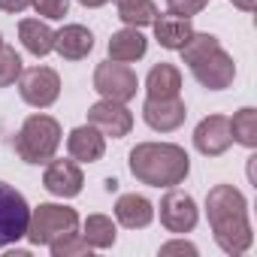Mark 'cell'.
I'll return each instance as SVG.
<instances>
[{
    "mask_svg": "<svg viewBox=\"0 0 257 257\" xmlns=\"http://www.w3.org/2000/svg\"><path fill=\"white\" fill-rule=\"evenodd\" d=\"M206 218L224 254H245L254 242L248 221V200L233 185H215L206 194Z\"/></svg>",
    "mask_w": 257,
    "mask_h": 257,
    "instance_id": "1",
    "label": "cell"
},
{
    "mask_svg": "<svg viewBox=\"0 0 257 257\" xmlns=\"http://www.w3.org/2000/svg\"><path fill=\"white\" fill-rule=\"evenodd\" d=\"M134 179L149 188H176L191 173V158L176 143H140L127 155Z\"/></svg>",
    "mask_w": 257,
    "mask_h": 257,
    "instance_id": "2",
    "label": "cell"
},
{
    "mask_svg": "<svg viewBox=\"0 0 257 257\" xmlns=\"http://www.w3.org/2000/svg\"><path fill=\"white\" fill-rule=\"evenodd\" d=\"M182 52V61L188 64L191 76L209 88V91H224L233 85L236 79V64L233 58L224 52V46L218 43V37L212 34H191V40L179 49Z\"/></svg>",
    "mask_w": 257,
    "mask_h": 257,
    "instance_id": "3",
    "label": "cell"
},
{
    "mask_svg": "<svg viewBox=\"0 0 257 257\" xmlns=\"http://www.w3.org/2000/svg\"><path fill=\"white\" fill-rule=\"evenodd\" d=\"M61 146V124L52 115H31L25 118L22 131L16 137V152L25 164H49Z\"/></svg>",
    "mask_w": 257,
    "mask_h": 257,
    "instance_id": "4",
    "label": "cell"
},
{
    "mask_svg": "<svg viewBox=\"0 0 257 257\" xmlns=\"http://www.w3.org/2000/svg\"><path fill=\"white\" fill-rule=\"evenodd\" d=\"M79 230V212L70 206H58V203H40L37 209H31V221H28V242L31 245H52L55 239H61L64 233Z\"/></svg>",
    "mask_w": 257,
    "mask_h": 257,
    "instance_id": "5",
    "label": "cell"
},
{
    "mask_svg": "<svg viewBox=\"0 0 257 257\" xmlns=\"http://www.w3.org/2000/svg\"><path fill=\"white\" fill-rule=\"evenodd\" d=\"M31 221L28 200L7 182H0V251L10 248L13 242L25 239Z\"/></svg>",
    "mask_w": 257,
    "mask_h": 257,
    "instance_id": "6",
    "label": "cell"
},
{
    "mask_svg": "<svg viewBox=\"0 0 257 257\" xmlns=\"http://www.w3.org/2000/svg\"><path fill=\"white\" fill-rule=\"evenodd\" d=\"M137 88H140V79L131 70V64H121V61L97 64V70H94V91L100 97L127 103V100L137 97Z\"/></svg>",
    "mask_w": 257,
    "mask_h": 257,
    "instance_id": "7",
    "label": "cell"
},
{
    "mask_svg": "<svg viewBox=\"0 0 257 257\" xmlns=\"http://www.w3.org/2000/svg\"><path fill=\"white\" fill-rule=\"evenodd\" d=\"M19 94L34 109H49L61 94V76L52 67H31L19 76Z\"/></svg>",
    "mask_w": 257,
    "mask_h": 257,
    "instance_id": "8",
    "label": "cell"
},
{
    "mask_svg": "<svg viewBox=\"0 0 257 257\" xmlns=\"http://www.w3.org/2000/svg\"><path fill=\"white\" fill-rule=\"evenodd\" d=\"M88 124L97 127L103 137H112V140H121L134 131V112L127 109L124 103L118 100H97L91 109H88Z\"/></svg>",
    "mask_w": 257,
    "mask_h": 257,
    "instance_id": "9",
    "label": "cell"
},
{
    "mask_svg": "<svg viewBox=\"0 0 257 257\" xmlns=\"http://www.w3.org/2000/svg\"><path fill=\"white\" fill-rule=\"evenodd\" d=\"M200 221V212H197V203L191 194L185 191H176L170 188L161 200V224L170 230V233H191Z\"/></svg>",
    "mask_w": 257,
    "mask_h": 257,
    "instance_id": "10",
    "label": "cell"
},
{
    "mask_svg": "<svg viewBox=\"0 0 257 257\" xmlns=\"http://www.w3.org/2000/svg\"><path fill=\"white\" fill-rule=\"evenodd\" d=\"M143 118L152 131L158 134H173L185 124L188 118V109H185V100L182 97H146L143 103Z\"/></svg>",
    "mask_w": 257,
    "mask_h": 257,
    "instance_id": "11",
    "label": "cell"
},
{
    "mask_svg": "<svg viewBox=\"0 0 257 257\" xmlns=\"http://www.w3.org/2000/svg\"><path fill=\"white\" fill-rule=\"evenodd\" d=\"M233 146V134H230V118L227 115H206L197 127H194V149L206 158H218Z\"/></svg>",
    "mask_w": 257,
    "mask_h": 257,
    "instance_id": "12",
    "label": "cell"
},
{
    "mask_svg": "<svg viewBox=\"0 0 257 257\" xmlns=\"http://www.w3.org/2000/svg\"><path fill=\"white\" fill-rule=\"evenodd\" d=\"M82 185H85V176H82V167L76 161H55V158L49 161V167L43 173V188L52 197H61V200L79 197Z\"/></svg>",
    "mask_w": 257,
    "mask_h": 257,
    "instance_id": "13",
    "label": "cell"
},
{
    "mask_svg": "<svg viewBox=\"0 0 257 257\" xmlns=\"http://www.w3.org/2000/svg\"><path fill=\"white\" fill-rule=\"evenodd\" d=\"M67 152L76 164H97L106 155V137L91 124L73 127L70 137H67Z\"/></svg>",
    "mask_w": 257,
    "mask_h": 257,
    "instance_id": "14",
    "label": "cell"
},
{
    "mask_svg": "<svg viewBox=\"0 0 257 257\" xmlns=\"http://www.w3.org/2000/svg\"><path fill=\"white\" fill-rule=\"evenodd\" d=\"M115 221L127 230H143L155 221V206L143 194H121L115 200Z\"/></svg>",
    "mask_w": 257,
    "mask_h": 257,
    "instance_id": "15",
    "label": "cell"
},
{
    "mask_svg": "<svg viewBox=\"0 0 257 257\" xmlns=\"http://www.w3.org/2000/svg\"><path fill=\"white\" fill-rule=\"evenodd\" d=\"M94 49V34L85 25H64L55 34V52L64 61H82Z\"/></svg>",
    "mask_w": 257,
    "mask_h": 257,
    "instance_id": "16",
    "label": "cell"
},
{
    "mask_svg": "<svg viewBox=\"0 0 257 257\" xmlns=\"http://www.w3.org/2000/svg\"><path fill=\"white\" fill-rule=\"evenodd\" d=\"M146 52H149V40L143 37L140 28H121L109 40V61L134 64V61L146 58Z\"/></svg>",
    "mask_w": 257,
    "mask_h": 257,
    "instance_id": "17",
    "label": "cell"
},
{
    "mask_svg": "<svg viewBox=\"0 0 257 257\" xmlns=\"http://www.w3.org/2000/svg\"><path fill=\"white\" fill-rule=\"evenodd\" d=\"M152 28H155V40L164 49H170V52H179L191 40V34H194L191 19H182V16H173V13H167V16L158 13V19H155Z\"/></svg>",
    "mask_w": 257,
    "mask_h": 257,
    "instance_id": "18",
    "label": "cell"
},
{
    "mask_svg": "<svg viewBox=\"0 0 257 257\" xmlns=\"http://www.w3.org/2000/svg\"><path fill=\"white\" fill-rule=\"evenodd\" d=\"M19 40L34 58H46L49 52H55V31L40 19H22L19 22Z\"/></svg>",
    "mask_w": 257,
    "mask_h": 257,
    "instance_id": "19",
    "label": "cell"
},
{
    "mask_svg": "<svg viewBox=\"0 0 257 257\" xmlns=\"http://www.w3.org/2000/svg\"><path fill=\"white\" fill-rule=\"evenodd\" d=\"M146 94L149 97H179L182 94V70L176 64H155L146 76Z\"/></svg>",
    "mask_w": 257,
    "mask_h": 257,
    "instance_id": "20",
    "label": "cell"
},
{
    "mask_svg": "<svg viewBox=\"0 0 257 257\" xmlns=\"http://www.w3.org/2000/svg\"><path fill=\"white\" fill-rule=\"evenodd\" d=\"M82 236H85V242H88L91 248L106 251V248L115 245L118 230H115V224H112L109 215H88V221H85V233H82Z\"/></svg>",
    "mask_w": 257,
    "mask_h": 257,
    "instance_id": "21",
    "label": "cell"
},
{
    "mask_svg": "<svg viewBox=\"0 0 257 257\" xmlns=\"http://www.w3.org/2000/svg\"><path fill=\"white\" fill-rule=\"evenodd\" d=\"M230 134L233 143L245 146V149H257V109L245 106L230 118Z\"/></svg>",
    "mask_w": 257,
    "mask_h": 257,
    "instance_id": "22",
    "label": "cell"
},
{
    "mask_svg": "<svg viewBox=\"0 0 257 257\" xmlns=\"http://www.w3.org/2000/svg\"><path fill=\"white\" fill-rule=\"evenodd\" d=\"M118 19L127 28H149L158 19V4H155V0H137V4L118 7Z\"/></svg>",
    "mask_w": 257,
    "mask_h": 257,
    "instance_id": "23",
    "label": "cell"
},
{
    "mask_svg": "<svg viewBox=\"0 0 257 257\" xmlns=\"http://www.w3.org/2000/svg\"><path fill=\"white\" fill-rule=\"evenodd\" d=\"M49 251H52V257H85V254H91V245L85 242V236L82 233H64L61 239H55L52 245H49Z\"/></svg>",
    "mask_w": 257,
    "mask_h": 257,
    "instance_id": "24",
    "label": "cell"
},
{
    "mask_svg": "<svg viewBox=\"0 0 257 257\" xmlns=\"http://www.w3.org/2000/svg\"><path fill=\"white\" fill-rule=\"evenodd\" d=\"M22 76V58L13 46H4L0 43V88H10L16 85Z\"/></svg>",
    "mask_w": 257,
    "mask_h": 257,
    "instance_id": "25",
    "label": "cell"
},
{
    "mask_svg": "<svg viewBox=\"0 0 257 257\" xmlns=\"http://www.w3.org/2000/svg\"><path fill=\"white\" fill-rule=\"evenodd\" d=\"M31 7H34V10H37V16H43L46 22H58V19H64V16H67L70 0H34Z\"/></svg>",
    "mask_w": 257,
    "mask_h": 257,
    "instance_id": "26",
    "label": "cell"
},
{
    "mask_svg": "<svg viewBox=\"0 0 257 257\" xmlns=\"http://www.w3.org/2000/svg\"><path fill=\"white\" fill-rule=\"evenodd\" d=\"M209 0H167V10L173 16H182V19H194L206 10Z\"/></svg>",
    "mask_w": 257,
    "mask_h": 257,
    "instance_id": "27",
    "label": "cell"
},
{
    "mask_svg": "<svg viewBox=\"0 0 257 257\" xmlns=\"http://www.w3.org/2000/svg\"><path fill=\"white\" fill-rule=\"evenodd\" d=\"M161 254L164 257H170V254H197V245H191V242H185V239H173V242H167V245H161Z\"/></svg>",
    "mask_w": 257,
    "mask_h": 257,
    "instance_id": "28",
    "label": "cell"
},
{
    "mask_svg": "<svg viewBox=\"0 0 257 257\" xmlns=\"http://www.w3.org/2000/svg\"><path fill=\"white\" fill-rule=\"evenodd\" d=\"M31 4H34V0H0V10H4V13H13V16H19V13H25Z\"/></svg>",
    "mask_w": 257,
    "mask_h": 257,
    "instance_id": "29",
    "label": "cell"
},
{
    "mask_svg": "<svg viewBox=\"0 0 257 257\" xmlns=\"http://www.w3.org/2000/svg\"><path fill=\"white\" fill-rule=\"evenodd\" d=\"M254 4H257V0H233V7L242 10V13H254Z\"/></svg>",
    "mask_w": 257,
    "mask_h": 257,
    "instance_id": "30",
    "label": "cell"
},
{
    "mask_svg": "<svg viewBox=\"0 0 257 257\" xmlns=\"http://www.w3.org/2000/svg\"><path fill=\"white\" fill-rule=\"evenodd\" d=\"M79 4H82V7H88V10H97V7H106L109 0H79Z\"/></svg>",
    "mask_w": 257,
    "mask_h": 257,
    "instance_id": "31",
    "label": "cell"
},
{
    "mask_svg": "<svg viewBox=\"0 0 257 257\" xmlns=\"http://www.w3.org/2000/svg\"><path fill=\"white\" fill-rule=\"evenodd\" d=\"M115 188H118V182H115V179H106V191H109V194H112V191H115Z\"/></svg>",
    "mask_w": 257,
    "mask_h": 257,
    "instance_id": "32",
    "label": "cell"
},
{
    "mask_svg": "<svg viewBox=\"0 0 257 257\" xmlns=\"http://www.w3.org/2000/svg\"><path fill=\"white\" fill-rule=\"evenodd\" d=\"M127 4H137V0H115V7H127Z\"/></svg>",
    "mask_w": 257,
    "mask_h": 257,
    "instance_id": "33",
    "label": "cell"
},
{
    "mask_svg": "<svg viewBox=\"0 0 257 257\" xmlns=\"http://www.w3.org/2000/svg\"><path fill=\"white\" fill-rule=\"evenodd\" d=\"M0 43H4V37H0Z\"/></svg>",
    "mask_w": 257,
    "mask_h": 257,
    "instance_id": "34",
    "label": "cell"
}]
</instances>
